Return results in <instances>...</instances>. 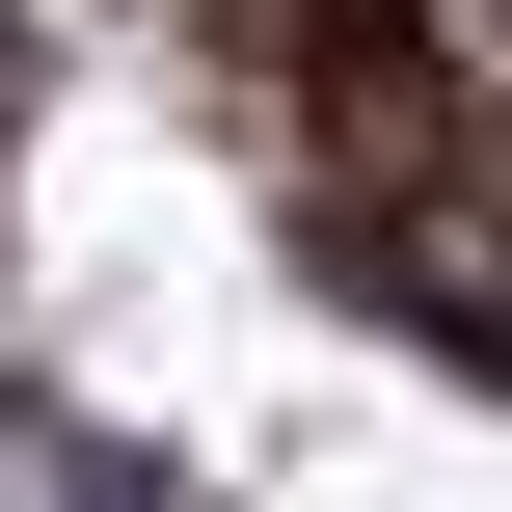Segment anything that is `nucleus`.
Returning <instances> with one entry per match:
<instances>
[{
    "label": "nucleus",
    "instance_id": "1",
    "mask_svg": "<svg viewBox=\"0 0 512 512\" xmlns=\"http://www.w3.org/2000/svg\"><path fill=\"white\" fill-rule=\"evenodd\" d=\"M297 135H324L351 189L512 162V0H324V27H297Z\"/></svg>",
    "mask_w": 512,
    "mask_h": 512
}]
</instances>
